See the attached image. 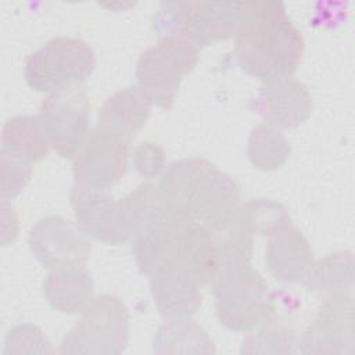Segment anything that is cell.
Wrapping results in <instances>:
<instances>
[{
    "label": "cell",
    "instance_id": "13",
    "mask_svg": "<svg viewBox=\"0 0 355 355\" xmlns=\"http://www.w3.org/2000/svg\"><path fill=\"white\" fill-rule=\"evenodd\" d=\"M255 112L265 123L276 128H295L312 112V96L308 87L294 76L262 80L254 98Z\"/></svg>",
    "mask_w": 355,
    "mask_h": 355
},
{
    "label": "cell",
    "instance_id": "17",
    "mask_svg": "<svg viewBox=\"0 0 355 355\" xmlns=\"http://www.w3.org/2000/svg\"><path fill=\"white\" fill-rule=\"evenodd\" d=\"M50 148L39 115H15L4 123L1 151L33 164L42 161Z\"/></svg>",
    "mask_w": 355,
    "mask_h": 355
},
{
    "label": "cell",
    "instance_id": "23",
    "mask_svg": "<svg viewBox=\"0 0 355 355\" xmlns=\"http://www.w3.org/2000/svg\"><path fill=\"white\" fill-rule=\"evenodd\" d=\"M53 352L51 343L40 327L24 323L12 327L6 337L4 354H47Z\"/></svg>",
    "mask_w": 355,
    "mask_h": 355
},
{
    "label": "cell",
    "instance_id": "5",
    "mask_svg": "<svg viewBox=\"0 0 355 355\" xmlns=\"http://www.w3.org/2000/svg\"><path fill=\"white\" fill-rule=\"evenodd\" d=\"M243 1H168L154 17L165 36L183 37L198 49L236 36Z\"/></svg>",
    "mask_w": 355,
    "mask_h": 355
},
{
    "label": "cell",
    "instance_id": "1",
    "mask_svg": "<svg viewBox=\"0 0 355 355\" xmlns=\"http://www.w3.org/2000/svg\"><path fill=\"white\" fill-rule=\"evenodd\" d=\"M240 200V189L229 175L205 158H186L171 164L155 184L153 218L223 232L233 225Z\"/></svg>",
    "mask_w": 355,
    "mask_h": 355
},
{
    "label": "cell",
    "instance_id": "2",
    "mask_svg": "<svg viewBox=\"0 0 355 355\" xmlns=\"http://www.w3.org/2000/svg\"><path fill=\"white\" fill-rule=\"evenodd\" d=\"M254 234L233 223L220 243L211 280L219 322L234 331H251L273 315L268 283L251 263Z\"/></svg>",
    "mask_w": 355,
    "mask_h": 355
},
{
    "label": "cell",
    "instance_id": "15",
    "mask_svg": "<svg viewBox=\"0 0 355 355\" xmlns=\"http://www.w3.org/2000/svg\"><path fill=\"white\" fill-rule=\"evenodd\" d=\"M151 107V100L137 85L128 86L105 100L98 111L97 126L132 141L146 125Z\"/></svg>",
    "mask_w": 355,
    "mask_h": 355
},
{
    "label": "cell",
    "instance_id": "19",
    "mask_svg": "<svg viewBox=\"0 0 355 355\" xmlns=\"http://www.w3.org/2000/svg\"><path fill=\"white\" fill-rule=\"evenodd\" d=\"M207 331L189 318H171L154 336V352H214Z\"/></svg>",
    "mask_w": 355,
    "mask_h": 355
},
{
    "label": "cell",
    "instance_id": "11",
    "mask_svg": "<svg viewBox=\"0 0 355 355\" xmlns=\"http://www.w3.org/2000/svg\"><path fill=\"white\" fill-rule=\"evenodd\" d=\"M28 241L36 259L47 269L85 265L92 252V243L82 227L60 215H50L36 222Z\"/></svg>",
    "mask_w": 355,
    "mask_h": 355
},
{
    "label": "cell",
    "instance_id": "14",
    "mask_svg": "<svg viewBox=\"0 0 355 355\" xmlns=\"http://www.w3.org/2000/svg\"><path fill=\"white\" fill-rule=\"evenodd\" d=\"M265 262L272 275L284 283L301 282L312 265V248L304 234L291 223L269 236Z\"/></svg>",
    "mask_w": 355,
    "mask_h": 355
},
{
    "label": "cell",
    "instance_id": "22",
    "mask_svg": "<svg viewBox=\"0 0 355 355\" xmlns=\"http://www.w3.org/2000/svg\"><path fill=\"white\" fill-rule=\"evenodd\" d=\"M257 334L248 336L243 341L241 352H293L295 345V334L284 324H279L272 319L261 324Z\"/></svg>",
    "mask_w": 355,
    "mask_h": 355
},
{
    "label": "cell",
    "instance_id": "4",
    "mask_svg": "<svg viewBox=\"0 0 355 355\" xmlns=\"http://www.w3.org/2000/svg\"><path fill=\"white\" fill-rule=\"evenodd\" d=\"M155 184L141 183L123 198H114L110 189L73 183L71 205L76 223L98 241L121 244L135 239L153 216Z\"/></svg>",
    "mask_w": 355,
    "mask_h": 355
},
{
    "label": "cell",
    "instance_id": "24",
    "mask_svg": "<svg viewBox=\"0 0 355 355\" xmlns=\"http://www.w3.org/2000/svg\"><path fill=\"white\" fill-rule=\"evenodd\" d=\"M1 200L17 197L32 178V164L1 151Z\"/></svg>",
    "mask_w": 355,
    "mask_h": 355
},
{
    "label": "cell",
    "instance_id": "6",
    "mask_svg": "<svg viewBox=\"0 0 355 355\" xmlns=\"http://www.w3.org/2000/svg\"><path fill=\"white\" fill-rule=\"evenodd\" d=\"M93 49L80 37L55 36L28 55L24 78L36 92L55 93L79 86L96 68Z\"/></svg>",
    "mask_w": 355,
    "mask_h": 355
},
{
    "label": "cell",
    "instance_id": "12",
    "mask_svg": "<svg viewBox=\"0 0 355 355\" xmlns=\"http://www.w3.org/2000/svg\"><path fill=\"white\" fill-rule=\"evenodd\" d=\"M301 351L312 354H352L354 301L349 293L330 294L301 338Z\"/></svg>",
    "mask_w": 355,
    "mask_h": 355
},
{
    "label": "cell",
    "instance_id": "7",
    "mask_svg": "<svg viewBox=\"0 0 355 355\" xmlns=\"http://www.w3.org/2000/svg\"><path fill=\"white\" fill-rule=\"evenodd\" d=\"M198 58L200 49L196 44L183 37L165 36L140 55L136 65L137 86L153 105L168 110L183 78L194 69Z\"/></svg>",
    "mask_w": 355,
    "mask_h": 355
},
{
    "label": "cell",
    "instance_id": "21",
    "mask_svg": "<svg viewBox=\"0 0 355 355\" xmlns=\"http://www.w3.org/2000/svg\"><path fill=\"white\" fill-rule=\"evenodd\" d=\"M251 234L272 236L291 223L290 216L279 202L258 198L240 205L234 222Z\"/></svg>",
    "mask_w": 355,
    "mask_h": 355
},
{
    "label": "cell",
    "instance_id": "8",
    "mask_svg": "<svg viewBox=\"0 0 355 355\" xmlns=\"http://www.w3.org/2000/svg\"><path fill=\"white\" fill-rule=\"evenodd\" d=\"M79 322L62 338L60 354H111L129 343V312L115 295L101 294L80 313Z\"/></svg>",
    "mask_w": 355,
    "mask_h": 355
},
{
    "label": "cell",
    "instance_id": "25",
    "mask_svg": "<svg viewBox=\"0 0 355 355\" xmlns=\"http://www.w3.org/2000/svg\"><path fill=\"white\" fill-rule=\"evenodd\" d=\"M132 162L141 176L153 179L164 171L165 153L158 144L144 141L132 150Z\"/></svg>",
    "mask_w": 355,
    "mask_h": 355
},
{
    "label": "cell",
    "instance_id": "18",
    "mask_svg": "<svg viewBox=\"0 0 355 355\" xmlns=\"http://www.w3.org/2000/svg\"><path fill=\"white\" fill-rule=\"evenodd\" d=\"M354 261L349 252L330 254L309 266L302 284L308 291L349 293L354 286Z\"/></svg>",
    "mask_w": 355,
    "mask_h": 355
},
{
    "label": "cell",
    "instance_id": "3",
    "mask_svg": "<svg viewBox=\"0 0 355 355\" xmlns=\"http://www.w3.org/2000/svg\"><path fill=\"white\" fill-rule=\"evenodd\" d=\"M234 55L240 68L262 80L293 76L304 54V37L280 1H243Z\"/></svg>",
    "mask_w": 355,
    "mask_h": 355
},
{
    "label": "cell",
    "instance_id": "9",
    "mask_svg": "<svg viewBox=\"0 0 355 355\" xmlns=\"http://www.w3.org/2000/svg\"><path fill=\"white\" fill-rule=\"evenodd\" d=\"M39 118L50 147L61 157L73 159L90 133V101L76 86L47 94Z\"/></svg>",
    "mask_w": 355,
    "mask_h": 355
},
{
    "label": "cell",
    "instance_id": "10",
    "mask_svg": "<svg viewBox=\"0 0 355 355\" xmlns=\"http://www.w3.org/2000/svg\"><path fill=\"white\" fill-rule=\"evenodd\" d=\"M129 144L122 136L96 126L72 159L73 183L110 189L128 171Z\"/></svg>",
    "mask_w": 355,
    "mask_h": 355
},
{
    "label": "cell",
    "instance_id": "20",
    "mask_svg": "<svg viewBox=\"0 0 355 355\" xmlns=\"http://www.w3.org/2000/svg\"><path fill=\"white\" fill-rule=\"evenodd\" d=\"M247 155L251 164L262 171L280 168L290 155V144L279 128L262 123L254 128L248 137Z\"/></svg>",
    "mask_w": 355,
    "mask_h": 355
},
{
    "label": "cell",
    "instance_id": "16",
    "mask_svg": "<svg viewBox=\"0 0 355 355\" xmlns=\"http://www.w3.org/2000/svg\"><path fill=\"white\" fill-rule=\"evenodd\" d=\"M47 302L62 313H82L94 300V286L83 265L49 269L43 282Z\"/></svg>",
    "mask_w": 355,
    "mask_h": 355
}]
</instances>
